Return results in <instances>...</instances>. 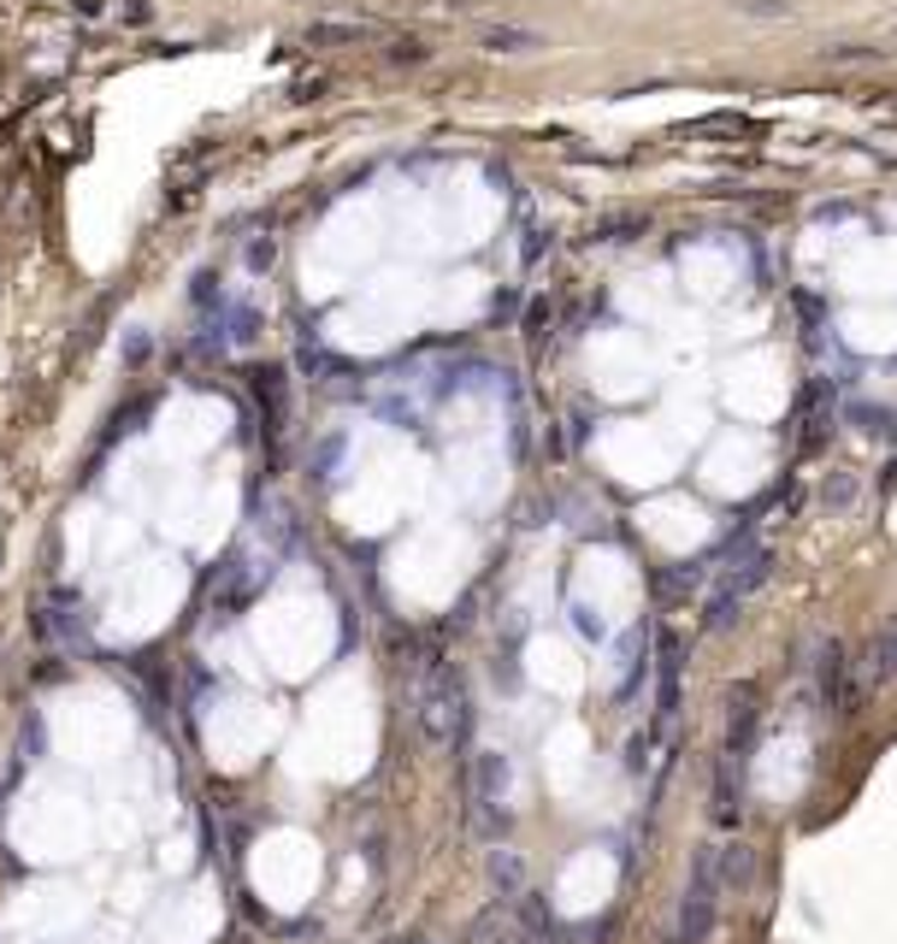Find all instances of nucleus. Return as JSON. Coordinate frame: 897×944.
I'll use <instances>...</instances> for the list:
<instances>
[{
    "label": "nucleus",
    "instance_id": "obj_1",
    "mask_svg": "<svg viewBox=\"0 0 897 944\" xmlns=\"http://www.w3.org/2000/svg\"><path fill=\"white\" fill-rule=\"evenodd\" d=\"M715 909H720V850H697L691 856V879H685V897H680V921H673V939L668 944H703L715 933Z\"/></svg>",
    "mask_w": 897,
    "mask_h": 944
},
{
    "label": "nucleus",
    "instance_id": "obj_2",
    "mask_svg": "<svg viewBox=\"0 0 897 944\" xmlns=\"http://www.w3.org/2000/svg\"><path fill=\"white\" fill-rule=\"evenodd\" d=\"M419 727L437 750L467 738V685L455 679L449 667H431V685H425V697H419Z\"/></svg>",
    "mask_w": 897,
    "mask_h": 944
},
{
    "label": "nucleus",
    "instance_id": "obj_3",
    "mask_svg": "<svg viewBox=\"0 0 897 944\" xmlns=\"http://www.w3.org/2000/svg\"><path fill=\"white\" fill-rule=\"evenodd\" d=\"M767 573H774V555H767V549H755V555H744L738 566H727V573H720V585H715V596H708L703 620L715 626V632H720V626H732L738 608L750 603V591L767 585Z\"/></svg>",
    "mask_w": 897,
    "mask_h": 944
},
{
    "label": "nucleus",
    "instance_id": "obj_4",
    "mask_svg": "<svg viewBox=\"0 0 897 944\" xmlns=\"http://www.w3.org/2000/svg\"><path fill=\"white\" fill-rule=\"evenodd\" d=\"M892 679H897V614L874 626L868 655H862V690H886Z\"/></svg>",
    "mask_w": 897,
    "mask_h": 944
},
{
    "label": "nucleus",
    "instance_id": "obj_5",
    "mask_svg": "<svg viewBox=\"0 0 897 944\" xmlns=\"http://www.w3.org/2000/svg\"><path fill=\"white\" fill-rule=\"evenodd\" d=\"M815 679H821V697L827 703H844V643L839 638H821V655H815Z\"/></svg>",
    "mask_w": 897,
    "mask_h": 944
},
{
    "label": "nucleus",
    "instance_id": "obj_6",
    "mask_svg": "<svg viewBox=\"0 0 897 944\" xmlns=\"http://www.w3.org/2000/svg\"><path fill=\"white\" fill-rule=\"evenodd\" d=\"M479 42L491 47V54H531V47H543V36L526 30V24H484Z\"/></svg>",
    "mask_w": 897,
    "mask_h": 944
},
{
    "label": "nucleus",
    "instance_id": "obj_7",
    "mask_svg": "<svg viewBox=\"0 0 897 944\" xmlns=\"http://www.w3.org/2000/svg\"><path fill=\"white\" fill-rule=\"evenodd\" d=\"M850 59H886V47H868V42H832V47H821V66H850Z\"/></svg>",
    "mask_w": 897,
    "mask_h": 944
},
{
    "label": "nucleus",
    "instance_id": "obj_8",
    "mask_svg": "<svg viewBox=\"0 0 897 944\" xmlns=\"http://www.w3.org/2000/svg\"><path fill=\"white\" fill-rule=\"evenodd\" d=\"M732 12H744V19H792L785 0H732Z\"/></svg>",
    "mask_w": 897,
    "mask_h": 944
},
{
    "label": "nucleus",
    "instance_id": "obj_9",
    "mask_svg": "<svg viewBox=\"0 0 897 944\" xmlns=\"http://www.w3.org/2000/svg\"><path fill=\"white\" fill-rule=\"evenodd\" d=\"M892 36H897V30H892Z\"/></svg>",
    "mask_w": 897,
    "mask_h": 944
}]
</instances>
